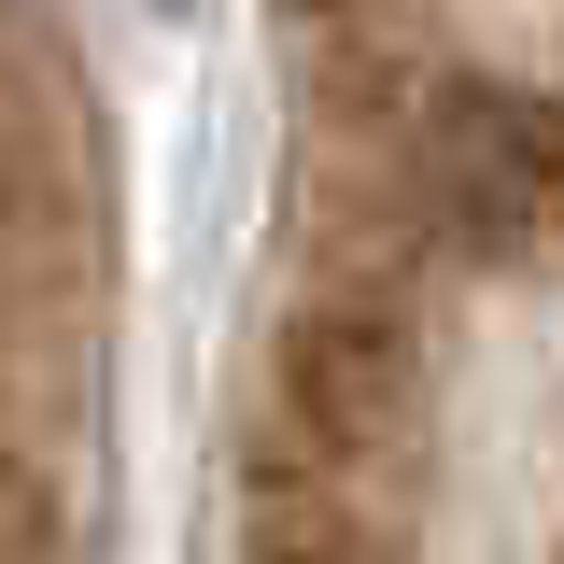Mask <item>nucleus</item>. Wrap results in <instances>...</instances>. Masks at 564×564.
Listing matches in <instances>:
<instances>
[{
  "label": "nucleus",
  "mask_w": 564,
  "mask_h": 564,
  "mask_svg": "<svg viewBox=\"0 0 564 564\" xmlns=\"http://www.w3.org/2000/svg\"><path fill=\"white\" fill-rule=\"evenodd\" d=\"M423 410V339H410V282L311 269V296L282 311V437L339 452V466H395Z\"/></svg>",
  "instance_id": "obj_2"
},
{
  "label": "nucleus",
  "mask_w": 564,
  "mask_h": 564,
  "mask_svg": "<svg viewBox=\"0 0 564 564\" xmlns=\"http://www.w3.org/2000/svg\"><path fill=\"white\" fill-rule=\"evenodd\" d=\"M395 522H381V480L311 452V437H254V480H240V564H381Z\"/></svg>",
  "instance_id": "obj_3"
},
{
  "label": "nucleus",
  "mask_w": 564,
  "mask_h": 564,
  "mask_svg": "<svg viewBox=\"0 0 564 564\" xmlns=\"http://www.w3.org/2000/svg\"><path fill=\"white\" fill-rule=\"evenodd\" d=\"M564 198V113L494 85V70H437L395 128V212L452 254H508L536 240V212Z\"/></svg>",
  "instance_id": "obj_1"
}]
</instances>
